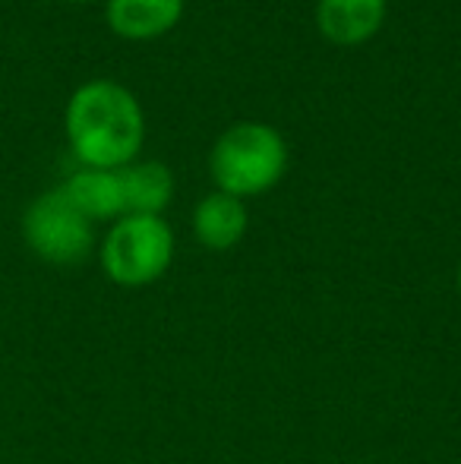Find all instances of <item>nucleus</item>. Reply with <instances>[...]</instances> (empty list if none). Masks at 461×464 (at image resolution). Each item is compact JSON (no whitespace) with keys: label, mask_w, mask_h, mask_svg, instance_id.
Here are the masks:
<instances>
[{"label":"nucleus","mask_w":461,"mask_h":464,"mask_svg":"<svg viewBox=\"0 0 461 464\" xmlns=\"http://www.w3.org/2000/svg\"><path fill=\"white\" fill-rule=\"evenodd\" d=\"M184 0H108L105 16L114 35L130 42L158 38L178 25Z\"/></svg>","instance_id":"obj_6"},{"label":"nucleus","mask_w":461,"mask_h":464,"mask_svg":"<svg viewBox=\"0 0 461 464\" xmlns=\"http://www.w3.org/2000/svg\"><path fill=\"white\" fill-rule=\"evenodd\" d=\"M458 291H461V266H458Z\"/></svg>","instance_id":"obj_10"},{"label":"nucleus","mask_w":461,"mask_h":464,"mask_svg":"<svg viewBox=\"0 0 461 464\" xmlns=\"http://www.w3.org/2000/svg\"><path fill=\"white\" fill-rule=\"evenodd\" d=\"M63 130L82 168L120 171L139 155L146 117L127 86L114 80H92L70 95Z\"/></svg>","instance_id":"obj_1"},{"label":"nucleus","mask_w":461,"mask_h":464,"mask_svg":"<svg viewBox=\"0 0 461 464\" xmlns=\"http://www.w3.org/2000/svg\"><path fill=\"white\" fill-rule=\"evenodd\" d=\"M70 4H86V0H70Z\"/></svg>","instance_id":"obj_11"},{"label":"nucleus","mask_w":461,"mask_h":464,"mask_svg":"<svg viewBox=\"0 0 461 464\" xmlns=\"http://www.w3.org/2000/svg\"><path fill=\"white\" fill-rule=\"evenodd\" d=\"M288 168V146L282 133L269 123H234L216 140L209 155V174L218 193L259 196L282 180Z\"/></svg>","instance_id":"obj_2"},{"label":"nucleus","mask_w":461,"mask_h":464,"mask_svg":"<svg viewBox=\"0 0 461 464\" xmlns=\"http://www.w3.org/2000/svg\"><path fill=\"white\" fill-rule=\"evenodd\" d=\"M123 215H161L174 196V178L161 161H133L120 168Z\"/></svg>","instance_id":"obj_9"},{"label":"nucleus","mask_w":461,"mask_h":464,"mask_svg":"<svg viewBox=\"0 0 461 464\" xmlns=\"http://www.w3.org/2000/svg\"><path fill=\"white\" fill-rule=\"evenodd\" d=\"M193 234L209 250H231L246 234V208L244 199L228 193H209L193 208Z\"/></svg>","instance_id":"obj_8"},{"label":"nucleus","mask_w":461,"mask_h":464,"mask_svg":"<svg viewBox=\"0 0 461 464\" xmlns=\"http://www.w3.org/2000/svg\"><path fill=\"white\" fill-rule=\"evenodd\" d=\"M23 237L38 259L51 266H76L92 253L95 231L92 221L76 212L61 187L48 189L23 215Z\"/></svg>","instance_id":"obj_4"},{"label":"nucleus","mask_w":461,"mask_h":464,"mask_svg":"<svg viewBox=\"0 0 461 464\" xmlns=\"http://www.w3.org/2000/svg\"><path fill=\"white\" fill-rule=\"evenodd\" d=\"M63 196L82 212L89 221H117L123 218V187L120 171H101V168H80L61 184Z\"/></svg>","instance_id":"obj_7"},{"label":"nucleus","mask_w":461,"mask_h":464,"mask_svg":"<svg viewBox=\"0 0 461 464\" xmlns=\"http://www.w3.org/2000/svg\"><path fill=\"white\" fill-rule=\"evenodd\" d=\"M386 0H320L316 25L332 44H363L382 29Z\"/></svg>","instance_id":"obj_5"},{"label":"nucleus","mask_w":461,"mask_h":464,"mask_svg":"<svg viewBox=\"0 0 461 464\" xmlns=\"http://www.w3.org/2000/svg\"><path fill=\"white\" fill-rule=\"evenodd\" d=\"M174 231L161 215H123L101 240V269L120 287H146L168 272Z\"/></svg>","instance_id":"obj_3"}]
</instances>
